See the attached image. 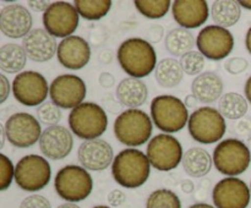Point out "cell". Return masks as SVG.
Here are the masks:
<instances>
[{
	"mask_svg": "<svg viewBox=\"0 0 251 208\" xmlns=\"http://www.w3.org/2000/svg\"><path fill=\"white\" fill-rule=\"evenodd\" d=\"M117 58L124 72L139 80L151 75L158 64L153 46L139 37L125 39L118 48Z\"/></svg>",
	"mask_w": 251,
	"mask_h": 208,
	"instance_id": "1",
	"label": "cell"
},
{
	"mask_svg": "<svg viewBox=\"0 0 251 208\" xmlns=\"http://www.w3.org/2000/svg\"><path fill=\"white\" fill-rule=\"evenodd\" d=\"M150 174L151 163L146 154L137 148L123 149L113 161V179L125 188H137L145 185Z\"/></svg>",
	"mask_w": 251,
	"mask_h": 208,
	"instance_id": "2",
	"label": "cell"
},
{
	"mask_svg": "<svg viewBox=\"0 0 251 208\" xmlns=\"http://www.w3.org/2000/svg\"><path fill=\"white\" fill-rule=\"evenodd\" d=\"M153 122L146 112L141 109H126L114 120V136L122 144L135 148L151 139Z\"/></svg>",
	"mask_w": 251,
	"mask_h": 208,
	"instance_id": "3",
	"label": "cell"
},
{
	"mask_svg": "<svg viewBox=\"0 0 251 208\" xmlns=\"http://www.w3.org/2000/svg\"><path fill=\"white\" fill-rule=\"evenodd\" d=\"M70 131L83 141L97 139L107 131L108 116L100 104L83 102L74 108L68 117Z\"/></svg>",
	"mask_w": 251,
	"mask_h": 208,
	"instance_id": "4",
	"label": "cell"
},
{
	"mask_svg": "<svg viewBox=\"0 0 251 208\" xmlns=\"http://www.w3.org/2000/svg\"><path fill=\"white\" fill-rule=\"evenodd\" d=\"M189 110L180 98L171 94L157 95L151 102V119L164 134L183 130L189 122Z\"/></svg>",
	"mask_w": 251,
	"mask_h": 208,
	"instance_id": "5",
	"label": "cell"
},
{
	"mask_svg": "<svg viewBox=\"0 0 251 208\" xmlns=\"http://www.w3.org/2000/svg\"><path fill=\"white\" fill-rule=\"evenodd\" d=\"M54 188L66 202H81L92 192V176L83 166L69 164L58 170L54 178Z\"/></svg>",
	"mask_w": 251,
	"mask_h": 208,
	"instance_id": "6",
	"label": "cell"
},
{
	"mask_svg": "<svg viewBox=\"0 0 251 208\" xmlns=\"http://www.w3.org/2000/svg\"><path fill=\"white\" fill-rule=\"evenodd\" d=\"M212 159L221 174L237 178L250 166L251 152L242 139H226L215 147Z\"/></svg>",
	"mask_w": 251,
	"mask_h": 208,
	"instance_id": "7",
	"label": "cell"
},
{
	"mask_svg": "<svg viewBox=\"0 0 251 208\" xmlns=\"http://www.w3.org/2000/svg\"><path fill=\"white\" fill-rule=\"evenodd\" d=\"M188 130L194 141L201 144L220 142L227 131V122L218 109L213 107L198 108L190 114Z\"/></svg>",
	"mask_w": 251,
	"mask_h": 208,
	"instance_id": "8",
	"label": "cell"
},
{
	"mask_svg": "<svg viewBox=\"0 0 251 208\" xmlns=\"http://www.w3.org/2000/svg\"><path fill=\"white\" fill-rule=\"evenodd\" d=\"M51 179V168L46 157L27 154L15 165V183L21 190L37 192L46 187Z\"/></svg>",
	"mask_w": 251,
	"mask_h": 208,
	"instance_id": "9",
	"label": "cell"
},
{
	"mask_svg": "<svg viewBox=\"0 0 251 208\" xmlns=\"http://www.w3.org/2000/svg\"><path fill=\"white\" fill-rule=\"evenodd\" d=\"M146 156L151 166L159 171H171L183 161V146L171 134H158L147 143Z\"/></svg>",
	"mask_w": 251,
	"mask_h": 208,
	"instance_id": "10",
	"label": "cell"
},
{
	"mask_svg": "<svg viewBox=\"0 0 251 208\" xmlns=\"http://www.w3.org/2000/svg\"><path fill=\"white\" fill-rule=\"evenodd\" d=\"M14 98L25 107H37L46 102L49 94L47 78L38 71H22L15 76L11 85Z\"/></svg>",
	"mask_w": 251,
	"mask_h": 208,
	"instance_id": "11",
	"label": "cell"
},
{
	"mask_svg": "<svg viewBox=\"0 0 251 208\" xmlns=\"http://www.w3.org/2000/svg\"><path fill=\"white\" fill-rule=\"evenodd\" d=\"M42 22L50 36L65 39L77 29L80 15L71 2L54 1L42 16Z\"/></svg>",
	"mask_w": 251,
	"mask_h": 208,
	"instance_id": "12",
	"label": "cell"
},
{
	"mask_svg": "<svg viewBox=\"0 0 251 208\" xmlns=\"http://www.w3.org/2000/svg\"><path fill=\"white\" fill-rule=\"evenodd\" d=\"M196 46L206 59L220 61L233 51L234 37L228 28L217 24H208L199 32Z\"/></svg>",
	"mask_w": 251,
	"mask_h": 208,
	"instance_id": "13",
	"label": "cell"
},
{
	"mask_svg": "<svg viewBox=\"0 0 251 208\" xmlns=\"http://www.w3.org/2000/svg\"><path fill=\"white\" fill-rule=\"evenodd\" d=\"M7 141L16 148H29L42 136V126L36 116L20 112L10 115L4 124Z\"/></svg>",
	"mask_w": 251,
	"mask_h": 208,
	"instance_id": "14",
	"label": "cell"
},
{
	"mask_svg": "<svg viewBox=\"0 0 251 208\" xmlns=\"http://www.w3.org/2000/svg\"><path fill=\"white\" fill-rule=\"evenodd\" d=\"M85 81L74 73H63L51 81L49 86V97L60 109H71L82 104L86 98Z\"/></svg>",
	"mask_w": 251,
	"mask_h": 208,
	"instance_id": "15",
	"label": "cell"
},
{
	"mask_svg": "<svg viewBox=\"0 0 251 208\" xmlns=\"http://www.w3.org/2000/svg\"><path fill=\"white\" fill-rule=\"evenodd\" d=\"M251 190L239 178H227L218 181L212 190V201L216 208H248Z\"/></svg>",
	"mask_w": 251,
	"mask_h": 208,
	"instance_id": "16",
	"label": "cell"
},
{
	"mask_svg": "<svg viewBox=\"0 0 251 208\" xmlns=\"http://www.w3.org/2000/svg\"><path fill=\"white\" fill-rule=\"evenodd\" d=\"M74 148L73 132L63 125L46 127L39 139V149L46 158L60 161L66 158Z\"/></svg>",
	"mask_w": 251,
	"mask_h": 208,
	"instance_id": "17",
	"label": "cell"
},
{
	"mask_svg": "<svg viewBox=\"0 0 251 208\" xmlns=\"http://www.w3.org/2000/svg\"><path fill=\"white\" fill-rule=\"evenodd\" d=\"M33 19L26 6L9 4L0 11V31L7 38L24 39L32 31Z\"/></svg>",
	"mask_w": 251,
	"mask_h": 208,
	"instance_id": "18",
	"label": "cell"
},
{
	"mask_svg": "<svg viewBox=\"0 0 251 208\" xmlns=\"http://www.w3.org/2000/svg\"><path fill=\"white\" fill-rule=\"evenodd\" d=\"M56 59L69 70L83 69L91 60V44L81 36H70L59 42Z\"/></svg>",
	"mask_w": 251,
	"mask_h": 208,
	"instance_id": "19",
	"label": "cell"
},
{
	"mask_svg": "<svg viewBox=\"0 0 251 208\" xmlns=\"http://www.w3.org/2000/svg\"><path fill=\"white\" fill-rule=\"evenodd\" d=\"M114 158L113 147L102 139L83 141L77 149L78 163L87 170H105L112 165Z\"/></svg>",
	"mask_w": 251,
	"mask_h": 208,
	"instance_id": "20",
	"label": "cell"
},
{
	"mask_svg": "<svg viewBox=\"0 0 251 208\" xmlns=\"http://www.w3.org/2000/svg\"><path fill=\"white\" fill-rule=\"evenodd\" d=\"M208 2L205 0H176L172 2L173 19L181 28L194 29L207 22Z\"/></svg>",
	"mask_w": 251,
	"mask_h": 208,
	"instance_id": "21",
	"label": "cell"
},
{
	"mask_svg": "<svg viewBox=\"0 0 251 208\" xmlns=\"http://www.w3.org/2000/svg\"><path fill=\"white\" fill-rule=\"evenodd\" d=\"M22 48L27 58L34 63H47L56 55L58 43L44 28H34L22 39Z\"/></svg>",
	"mask_w": 251,
	"mask_h": 208,
	"instance_id": "22",
	"label": "cell"
},
{
	"mask_svg": "<svg viewBox=\"0 0 251 208\" xmlns=\"http://www.w3.org/2000/svg\"><path fill=\"white\" fill-rule=\"evenodd\" d=\"M223 80L212 71H206L194 78L191 83V92L203 104L220 100L223 95Z\"/></svg>",
	"mask_w": 251,
	"mask_h": 208,
	"instance_id": "23",
	"label": "cell"
},
{
	"mask_svg": "<svg viewBox=\"0 0 251 208\" xmlns=\"http://www.w3.org/2000/svg\"><path fill=\"white\" fill-rule=\"evenodd\" d=\"M117 99L127 109H139L149 98V88L144 81L134 77L123 78L117 87Z\"/></svg>",
	"mask_w": 251,
	"mask_h": 208,
	"instance_id": "24",
	"label": "cell"
},
{
	"mask_svg": "<svg viewBox=\"0 0 251 208\" xmlns=\"http://www.w3.org/2000/svg\"><path fill=\"white\" fill-rule=\"evenodd\" d=\"M213 159L206 149L201 147H193L184 153L181 165L184 171L191 178H203L212 168Z\"/></svg>",
	"mask_w": 251,
	"mask_h": 208,
	"instance_id": "25",
	"label": "cell"
},
{
	"mask_svg": "<svg viewBox=\"0 0 251 208\" xmlns=\"http://www.w3.org/2000/svg\"><path fill=\"white\" fill-rule=\"evenodd\" d=\"M211 17L217 26L228 27L238 23L242 16V6L235 0H217L211 6Z\"/></svg>",
	"mask_w": 251,
	"mask_h": 208,
	"instance_id": "26",
	"label": "cell"
},
{
	"mask_svg": "<svg viewBox=\"0 0 251 208\" xmlns=\"http://www.w3.org/2000/svg\"><path fill=\"white\" fill-rule=\"evenodd\" d=\"M27 63V54L22 46L6 43L0 48V69L6 73L22 72Z\"/></svg>",
	"mask_w": 251,
	"mask_h": 208,
	"instance_id": "27",
	"label": "cell"
},
{
	"mask_svg": "<svg viewBox=\"0 0 251 208\" xmlns=\"http://www.w3.org/2000/svg\"><path fill=\"white\" fill-rule=\"evenodd\" d=\"M184 71L180 63L174 58L162 59L154 70V78L163 88H174L181 82Z\"/></svg>",
	"mask_w": 251,
	"mask_h": 208,
	"instance_id": "28",
	"label": "cell"
},
{
	"mask_svg": "<svg viewBox=\"0 0 251 208\" xmlns=\"http://www.w3.org/2000/svg\"><path fill=\"white\" fill-rule=\"evenodd\" d=\"M166 49L171 55L183 56L193 50L195 46V38L189 29L176 27L171 29L166 36Z\"/></svg>",
	"mask_w": 251,
	"mask_h": 208,
	"instance_id": "29",
	"label": "cell"
},
{
	"mask_svg": "<svg viewBox=\"0 0 251 208\" xmlns=\"http://www.w3.org/2000/svg\"><path fill=\"white\" fill-rule=\"evenodd\" d=\"M248 100L244 95L237 92H228L218 100V112L225 119L240 120L248 113Z\"/></svg>",
	"mask_w": 251,
	"mask_h": 208,
	"instance_id": "30",
	"label": "cell"
},
{
	"mask_svg": "<svg viewBox=\"0 0 251 208\" xmlns=\"http://www.w3.org/2000/svg\"><path fill=\"white\" fill-rule=\"evenodd\" d=\"M74 5L80 17L88 21H98L103 19L112 9L110 0H76Z\"/></svg>",
	"mask_w": 251,
	"mask_h": 208,
	"instance_id": "31",
	"label": "cell"
},
{
	"mask_svg": "<svg viewBox=\"0 0 251 208\" xmlns=\"http://www.w3.org/2000/svg\"><path fill=\"white\" fill-rule=\"evenodd\" d=\"M134 5L142 16L151 20L162 19L168 14L169 9H172L169 0H136Z\"/></svg>",
	"mask_w": 251,
	"mask_h": 208,
	"instance_id": "32",
	"label": "cell"
},
{
	"mask_svg": "<svg viewBox=\"0 0 251 208\" xmlns=\"http://www.w3.org/2000/svg\"><path fill=\"white\" fill-rule=\"evenodd\" d=\"M146 208H181L179 196L169 188H158L150 193Z\"/></svg>",
	"mask_w": 251,
	"mask_h": 208,
	"instance_id": "33",
	"label": "cell"
},
{
	"mask_svg": "<svg viewBox=\"0 0 251 208\" xmlns=\"http://www.w3.org/2000/svg\"><path fill=\"white\" fill-rule=\"evenodd\" d=\"M36 117L41 125H46L47 127L58 125L63 119V113L59 107H56L53 102H44L36 109Z\"/></svg>",
	"mask_w": 251,
	"mask_h": 208,
	"instance_id": "34",
	"label": "cell"
},
{
	"mask_svg": "<svg viewBox=\"0 0 251 208\" xmlns=\"http://www.w3.org/2000/svg\"><path fill=\"white\" fill-rule=\"evenodd\" d=\"M184 73L189 76H199L205 68V56L200 51L191 50L183 55L179 60Z\"/></svg>",
	"mask_w": 251,
	"mask_h": 208,
	"instance_id": "35",
	"label": "cell"
},
{
	"mask_svg": "<svg viewBox=\"0 0 251 208\" xmlns=\"http://www.w3.org/2000/svg\"><path fill=\"white\" fill-rule=\"evenodd\" d=\"M15 180V166L12 161L4 153H0V191H6Z\"/></svg>",
	"mask_w": 251,
	"mask_h": 208,
	"instance_id": "36",
	"label": "cell"
},
{
	"mask_svg": "<svg viewBox=\"0 0 251 208\" xmlns=\"http://www.w3.org/2000/svg\"><path fill=\"white\" fill-rule=\"evenodd\" d=\"M249 63L247 59L240 58V56H233L226 60L225 63V70L230 75H239L247 71Z\"/></svg>",
	"mask_w": 251,
	"mask_h": 208,
	"instance_id": "37",
	"label": "cell"
},
{
	"mask_svg": "<svg viewBox=\"0 0 251 208\" xmlns=\"http://www.w3.org/2000/svg\"><path fill=\"white\" fill-rule=\"evenodd\" d=\"M19 208H51V205L48 198L34 193L24 198Z\"/></svg>",
	"mask_w": 251,
	"mask_h": 208,
	"instance_id": "38",
	"label": "cell"
},
{
	"mask_svg": "<svg viewBox=\"0 0 251 208\" xmlns=\"http://www.w3.org/2000/svg\"><path fill=\"white\" fill-rule=\"evenodd\" d=\"M108 29L104 26L92 24L90 29V44L93 46H98L104 43L108 39Z\"/></svg>",
	"mask_w": 251,
	"mask_h": 208,
	"instance_id": "39",
	"label": "cell"
},
{
	"mask_svg": "<svg viewBox=\"0 0 251 208\" xmlns=\"http://www.w3.org/2000/svg\"><path fill=\"white\" fill-rule=\"evenodd\" d=\"M164 37V28L162 24L153 23L147 28L146 31V41L150 42L151 44L158 43L162 41Z\"/></svg>",
	"mask_w": 251,
	"mask_h": 208,
	"instance_id": "40",
	"label": "cell"
},
{
	"mask_svg": "<svg viewBox=\"0 0 251 208\" xmlns=\"http://www.w3.org/2000/svg\"><path fill=\"white\" fill-rule=\"evenodd\" d=\"M107 200L110 207H119V206H122L123 203L125 202L126 196H125V193L123 192L122 190L115 188V190H112L109 193H108Z\"/></svg>",
	"mask_w": 251,
	"mask_h": 208,
	"instance_id": "41",
	"label": "cell"
},
{
	"mask_svg": "<svg viewBox=\"0 0 251 208\" xmlns=\"http://www.w3.org/2000/svg\"><path fill=\"white\" fill-rule=\"evenodd\" d=\"M234 130L240 136H248L251 135V119L250 117H243L238 120L234 125Z\"/></svg>",
	"mask_w": 251,
	"mask_h": 208,
	"instance_id": "42",
	"label": "cell"
},
{
	"mask_svg": "<svg viewBox=\"0 0 251 208\" xmlns=\"http://www.w3.org/2000/svg\"><path fill=\"white\" fill-rule=\"evenodd\" d=\"M51 5L50 1H47V0H39V1H28L29 9L33 10L34 12H46L49 9V6Z\"/></svg>",
	"mask_w": 251,
	"mask_h": 208,
	"instance_id": "43",
	"label": "cell"
},
{
	"mask_svg": "<svg viewBox=\"0 0 251 208\" xmlns=\"http://www.w3.org/2000/svg\"><path fill=\"white\" fill-rule=\"evenodd\" d=\"M98 82L103 88H112L115 85V78L110 72H102L98 77Z\"/></svg>",
	"mask_w": 251,
	"mask_h": 208,
	"instance_id": "44",
	"label": "cell"
},
{
	"mask_svg": "<svg viewBox=\"0 0 251 208\" xmlns=\"http://www.w3.org/2000/svg\"><path fill=\"white\" fill-rule=\"evenodd\" d=\"M0 81H1V94H0V103H5V100L10 95V81L5 75H0Z\"/></svg>",
	"mask_w": 251,
	"mask_h": 208,
	"instance_id": "45",
	"label": "cell"
},
{
	"mask_svg": "<svg viewBox=\"0 0 251 208\" xmlns=\"http://www.w3.org/2000/svg\"><path fill=\"white\" fill-rule=\"evenodd\" d=\"M211 186V180L210 179H203L200 181V184L196 187V196L199 198H205L207 197V191Z\"/></svg>",
	"mask_w": 251,
	"mask_h": 208,
	"instance_id": "46",
	"label": "cell"
},
{
	"mask_svg": "<svg viewBox=\"0 0 251 208\" xmlns=\"http://www.w3.org/2000/svg\"><path fill=\"white\" fill-rule=\"evenodd\" d=\"M98 59H100V64H103V65H109V64H112L113 59H114V53L110 49H103V50H100Z\"/></svg>",
	"mask_w": 251,
	"mask_h": 208,
	"instance_id": "47",
	"label": "cell"
},
{
	"mask_svg": "<svg viewBox=\"0 0 251 208\" xmlns=\"http://www.w3.org/2000/svg\"><path fill=\"white\" fill-rule=\"evenodd\" d=\"M180 188L183 192L191 193L195 190V185H194V183L191 180H183L180 184Z\"/></svg>",
	"mask_w": 251,
	"mask_h": 208,
	"instance_id": "48",
	"label": "cell"
},
{
	"mask_svg": "<svg viewBox=\"0 0 251 208\" xmlns=\"http://www.w3.org/2000/svg\"><path fill=\"white\" fill-rule=\"evenodd\" d=\"M198 102H199L198 98H196L193 93L189 95H186V98L184 99V104L186 105V108H188V109L189 108H195L196 104H198Z\"/></svg>",
	"mask_w": 251,
	"mask_h": 208,
	"instance_id": "49",
	"label": "cell"
},
{
	"mask_svg": "<svg viewBox=\"0 0 251 208\" xmlns=\"http://www.w3.org/2000/svg\"><path fill=\"white\" fill-rule=\"evenodd\" d=\"M244 94H245V98H247L248 102H249L251 104V76L249 78H248L247 82H245Z\"/></svg>",
	"mask_w": 251,
	"mask_h": 208,
	"instance_id": "50",
	"label": "cell"
},
{
	"mask_svg": "<svg viewBox=\"0 0 251 208\" xmlns=\"http://www.w3.org/2000/svg\"><path fill=\"white\" fill-rule=\"evenodd\" d=\"M109 99H110V102H109V103H108V102H104V100H103V103H104L105 107L108 108V110H109V112L115 113V112H117L118 109H119V105H118V103L115 102V100L113 99V97H110V95H109Z\"/></svg>",
	"mask_w": 251,
	"mask_h": 208,
	"instance_id": "51",
	"label": "cell"
},
{
	"mask_svg": "<svg viewBox=\"0 0 251 208\" xmlns=\"http://www.w3.org/2000/svg\"><path fill=\"white\" fill-rule=\"evenodd\" d=\"M245 48H247V50L249 51V54L251 55V26L248 29L247 36H245Z\"/></svg>",
	"mask_w": 251,
	"mask_h": 208,
	"instance_id": "52",
	"label": "cell"
},
{
	"mask_svg": "<svg viewBox=\"0 0 251 208\" xmlns=\"http://www.w3.org/2000/svg\"><path fill=\"white\" fill-rule=\"evenodd\" d=\"M189 208H216V207H215V206L208 205V203L199 202V203H194V205H191Z\"/></svg>",
	"mask_w": 251,
	"mask_h": 208,
	"instance_id": "53",
	"label": "cell"
},
{
	"mask_svg": "<svg viewBox=\"0 0 251 208\" xmlns=\"http://www.w3.org/2000/svg\"><path fill=\"white\" fill-rule=\"evenodd\" d=\"M0 136H1V143H0V149H2V148H4V144H5V139H6V134H5L4 125H1V127H0Z\"/></svg>",
	"mask_w": 251,
	"mask_h": 208,
	"instance_id": "54",
	"label": "cell"
},
{
	"mask_svg": "<svg viewBox=\"0 0 251 208\" xmlns=\"http://www.w3.org/2000/svg\"><path fill=\"white\" fill-rule=\"evenodd\" d=\"M56 208H81L80 206H77L76 203H70V202H66V203H63V205L58 206Z\"/></svg>",
	"mask_w": 251,
	"mask_h": 208,
	"instance_id": "55",
	"label": "cell"
},
{
	"mask_svg": "<svg viewBox=\"0 0 251 208\" xmlns=\"http://www.w3.org/2000/svg\"><path fill=\"white\" fill-rule=\"evenodd\" d=\"M239 4H240V6L244 7V9L251 10V0H250V1H249V0H240Z\"/></svg>",
	"mask_w": 251,
	"mask_h": 208,
	"instance_id": "56",
	"label": "cell"
},
{
	"mask_svg": "<svg viewBox=\"0 0 251 208\" xmlns=\"http://www.w3.org/2000/svg\"><path fill=\"white\" fill-rule=\"evenodd\" d=\"M247 144H248V147H249V149H250V152H251V135H250L249 137H248Z\"/></svg>",
	"mask_w": 251,
	"mask_h": 208,
	"instance_id": "57",
	"label": "cell"
},
{
	"mask_svg": "<svg viewBox=\"0 0 251 208\" xmlns=\"http://www.w3.org/2000/svg\"><path fill=\"white\" fill-rule=\"evenodd\" d=\"M92 208H112V207H109V206H104V205H100V206H95V207H92Z\"/></svg>",
	"mask_w": 251,
	"mask_h": 208,
	"instance_id": "58",
	"label": "cell"
},
{
	"mask_svg": "<svg viewBox=\"0 0 251 208\" xmlns=\"http://www.w3.org/2000/svg\"><path fill=\"white\" fill-rule=\"evenodd\" d=\"M250 190H251V185H250Z\"/></svg>",
	"mask_w": 251,
	"mask_h": 208,
	"instance_id": "59",
	"label": "cell"
}]
</instances>
